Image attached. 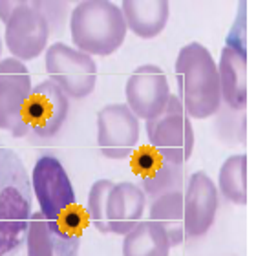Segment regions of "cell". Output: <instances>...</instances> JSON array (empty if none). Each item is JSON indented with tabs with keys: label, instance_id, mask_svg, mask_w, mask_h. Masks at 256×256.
<instances>
[{
	"label": "cell",
	"instance_id": "cell-1",
	"mask_svg": "<svg viewBox=\"0 0 256 256\" xmlns=\"http://www.w3.org/2000/svg\"><path fill=\"white\" fill-rule=\"evenodd\" d=\"M33 212L32 180L20 156L0 144V256H16L26 244Z\"/></svg>",
	"mask_w": 256,
	"mask_h": 256
},
{
	"label": "cell",
	"instance_id": "cell-2",
	"mask_svg": "<svg viewBox=\"0 0 256 256\" xmlns=\"http://www.w3.org/2000/svg\"><path fill=\"white\" fill-rule=\"evenodd\" d=\"M178 99L190 119L212 118L222 106L218 64L203 44H185L178 54L176 66Z\"/></svg>",
	"mask_w": 256,
	"mask_h": 256
},
{
	"label": "cell",
	"instance_id": "cell-3",
	"mask_svg": "<svg viewBox=\"0 0 256 256\" xmlns=\"http://www.w3.org/2000/svg\"><path fill=\"white\" fill-rule=\"evenodd\" d=\"M121 8L108 0H84L70 13V33L75 50L108 57L116 54L126 37Z\"/></svg>",
	"mask_w": 256,
	"mask_h": 256
},
{
	"label": "cell",
	"instance_id": "cell-4",
	"mask_svg": "<svg viewBox=\"0 0 256 256\" xmlns=\"http://www.w3.org/2000/svg\"><path fill=\"white\" fill-rule=\"evenodd\" d=\"M222 102L230 110H246L247 106V13L246 4L225 38L218 66Z\"/></svg>",
	"mask_w": 256,
	"mask_h": 256
},
{
	"label": "cell",
	"instance_id": "cell-5",
	"mask_svg": "<svg viewBox=\"0 0 256 256\" xmlns=\"http://www.w3.org/2000/svg\"><path fill=\"white\" fill-rule=\"evenodd\" d=\"M148 144L166 160L183 165L194 152V126L176 96L168 97L166 106L146 121Z\"/></svg>",
	"mask_w": 256,
	"mask_h": 256
},
{
	"label": "cell",
	"instance_id": "cell-6",
	"mask_svg": "<svg viewBox=\"0 0 256 256\" xmlns=\"http://www.w3.org/2000/svg\"><path fill=\"white\" fill-rule=\"evenodd\" d=\"M46 72L50 80L64 92L68 99H84L96 90L97 64L94 57L64 42L46 50Z\"/></svg>",
	"mask_w": 256,
	"mask_h": 256
},
{
	"label": "cell",
	"instance_id": "cell-7",
	"mask_svg": "<svg viewBox=\"0 0 256 256\" xmlns=\"http://www.w3.org/2000/svg\"><path fill=\"white\" fill-rule=\"evenodd\" d=\"M32 90V75L26 64L13 57L0 59V130L13 138L30 136L26 106Z\"/></svg>",
	"mask_w": 256,
	"mask_h": 256
},
{
	"label": "cell",
	"instance_id": "cell-8",
	"mask_svg": "<svg viewBox=\"0 0 256 256\" xmlns=\"http://www.w3.org/2000/svg\"><path fill=\"white\" fill-rule=\"evenodd\" d=\"M33 198L46 222H54L77 203L74 183L64 165L52 154L40 156L32 170Z\"/></svg>",
	"mask_w": 256,
	"mask_h": 256
},
{
	"label": "cell",
	"instance_id": "cell-9",
	"mask_svg": "<svg viewBox=\"0 0 256 256\" xmlns=\"http://www.w3.org/2000/svg\"><path fill=\"white\" fill-rule=\"evenodd\" d=\"M50 26L35 2H20L6 22L4 40L13 59L28 62L46 52Z\"/></svg>",
	"mask_w": 256,
	"mask_h": 256
},
{
	"label": "cell",
	"instance_id": "cell-10",
	"mask_svg": "<svg viewBox=\"0 0 256 256\" xmlns=\"http://www.w3.org/2000/svg\"><path fill=\"white\" fill-rule=\"evenodd\" d=\"M139 119L126 102H110L97 112V144L108 160H124L139 143Z\"/></svg>",
	"mask_w": 256,
	"mask_h": 256
},
{
	"label": "cell",
	"instance_id": "cell-11",
	"mask_svg": "<svg viewBox=\"0 0 256 256\" xmlns=\"http://www.w3.org/2000/svg\"><path fill=\"white\" fill-rule=\"evenodd\" d=\"M70 114V99L52 80L33 86L26 106V124L30 138L50 141L62 130Z\"/></svg>",
	"mask_w": 256,
	"mask_h": 256
},
{
	"label": "cell",
	"instance_id": "cell-12",
	"mask_svg": "<svg viewBox=\"0 0 256 256\" xmlns=\"http://www.w3.org/2000/svg\"><path fill=\"white\" fill-rule=\"evenodd\" d=\"M130 165L138 178L139 187L146 196V202H152L168 192L183 190V165L166 160L150 144H143L132 152Z\"/></svg>",
	"mask_w": 256,
	"mask_h": 256
},
{
	"label": "cell",
	"instance_id": "cell-13",
	"mask_svg": "<svg viewBox=\"0 0 256 256\" xmlns=\"http://www.w3.org/2000/svg\"><path fill=\"white\" fill-rule=\"evenodd\" d=\"M170 96L165 72L156 64H143L136 68L124 86L126 106L143 121L156 118L166 106Z\"/></svg>",
	"mask_w": 256,
	"mask_h": 256
},
{
	"label": "cell",
	"instance_id": "cell-14",
	"mask_svg": "<svg viewBox=\"0 0 256 256\" xmlns=\"http://www.w3.org/2000/svg\"><path fill=\"white\" fill-rule=\"evenodd\" d=\"M218 212V188L208 174L194 172L183 190L185 236L202 238L212 227Z\"/></svg>",
	"mask_w": 256,
	"mask_h": 256
},
{
	"label": "cell",
	"instance_id": "cell-15",
	"mask_svg": "<svg viewBox=\"0 0 256 256\" xmlns=\"http://www.w3.org/2000/svg\"><path fill=\"white\" fill-rule=\"evenodd\" d=\"M146 196L139 185L132 182L114 183L106 202L108 232L124 236L143 220Z\"/></svg>",
	"mask_w": 256,
	"mask_h": 256
},
{
	"label": "cell",
	"instance_id": "cell-16",
	"mask_svg": "<svg viewBox=\"0 0 256 256\" xmlns=\"http://www.w3.org/2000/svg\"><path fill=\"white\" fill-rule=\"evenodd\" d=\"M126 30L141 38L158 37L166 28L170 6L166 0H124L121 4Z\"/></svg>",
	"mask_w": 256,
	"mask_h": 256
},
{
	"label": "cell",
	"instance_id": "cell-17",
	"mask_svg": "<svg viewBox=\"0 0 256 256\" xmlns=\"http://www.w3.org/2000/svg\"><path fill=\"white\" fill-rule=\"evenodd\" d=\"M88 212L75 203L54 222H46L54 238L55 256H79V247L88 225Z\"/></svg>",
	"mask_w": 256,
	"mask_h": 256
},
{
	"label": "cell",
	"instance_id": "cell-18",
	"mask_svg": "<svg viewBox=\"0 0 256 256\" xmlns=\"http://www.w3.org/2000/svg\"><path fill=\"white\" fill-rule=\"evenodd\" d=\"M148 214L154 224L165 230L170 247L185 242V218H183V190H174L148 202Z\"/></svg>",
	"mask_w": 256,
	"mask_h": 256
},
{
	"label": "cell",
	"instance_id": "cell-19",
	"mask_svg": "<svg viewBox=\"0 0 256 256\" xmlns=\"http://www.w3.org/2000/svg\"><path fill=\"white\" fill-rule=\"evenodd\" d=\"M170 249L166 232L152 220H141L123 240V256H170Z\"/></svg>",
	"mask_w": 256,
	"mask_h": 256
},
{
	"label": "cell",
	"instance_id": "cell-20",
	"mask_svg": "<svg viewBox=\"0 0 256 256\" xmlns=\"http://www.w3.org/2000/svg\"><path fill=\"white\" fill-rule=\"evenodd\" d=\"M220 194L234 205L247 203V156L234 154L224 161L218 172Z\"/></svg>",
	"mask_w": 256,
	"mask_h": 256
},
{
	"label": "cell",
	"instance_id": "cell-21",
	"mask_svg": "<svg viewBox=\"0 0 256 256\" xmlns=\"http://www.w3.org/2000/svg\"><path fill=\"white\" fill-rule=\"evenodd\" d=\"M214 121V130L218 138L227 144L246 143V110H230L222 102V106L216 114Z\"/></svg>",
	"mask_w": 256,
	"mask_h": 256
},
{
	"label": "cell",
	"instance_id": "cell-22",
	"mask_svg": "<svg viewBox=\"0 0 256 256\" xmlns=\"http://www.w3.org/2000/svg\"><path fill=\"white\" fill-rule=\"evenodd\" d=\"M24 246L28 249V256H55L54 238L40 210H35L30 216Z\"/></svg>",
	"mask_w": 256,
	"mask_h": 256
},
{
	"label": "cell",
	"instance_id": "cell-23",
	"mask_svg": "<svg viewBox=\"0 0 256 256\" xmlns=\"http://www.w3.org/2000/svg\"><path fill=\"white\" fill-rule=\"evenodd\" d=\"M112 187H114L112 180H97L92 185L90 192H88V210L86 212H88V218H90L92 225L99 232H102V234H110L106 224V202Z\"/></svg>",
	"mask_w": 256,
	"mask_h": 256
},
{
	"label": "cell",
	"instance_id": "cell-24",
	"mask_svg": "<svg viewBox=\"0 0 256 256\" xmlns=\"http://www.w3.org/2000/svg\"><path fill=\"white\" fill-rule=\"evenodd\" d=\"M38 10L42 11L50 26V35H60L64 32V24H66V16H68V4L66 2H48V0H37L35 2Z\"/></svg>",
	"mask_w": 256,
	"mask_h": 256
},
{
	"label": "cell",
	"instance_id": "cell-25",
	"mask_svg": "<svg viewBox=\"0 0 256 256\" xmlns=\"http://www.w3.org/2000/svg\"><path fill=\"white\" fill-rule=\"evenodd\" d=\"M18 4H20V0H0V20L6 24Z\"/></svg>",
	"mask_w": 256,
	"mask_h": 256
},
{
	"label": "cell",
	"instance_id": "cell-26",
	"mask_svg": "<svg viewBox=\"0 0 256 256\" xmlns=\"http://www.w3.org/2000/svg\"><path fill=\"white\" fill-rule=\"evenodd\" d=\"M0 54H2V38H0Z\"/></svg>",
	"mask_w": 256,
	"mask_h": 256
}]
</instances>
